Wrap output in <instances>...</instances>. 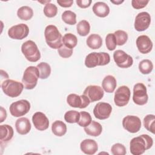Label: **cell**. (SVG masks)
<instances>
[{"instance_id":"obj_7","label":"cell","mask_w":155,"mask_h":155,"mask_svg":"<svg viewBox=\"0 0 155 155\" xmlns=\"http://www.w3.org/2000/svg\"><path fill=\"white\" fill-rule=\"evenodd\" d=\"M30 109V102L25 99L13 102L9 108L10 112L14 117H20L26 114Z\"/></svg>"},{"instance_id":"obj_18","label":"cell","mask_w":155,"mask_h":155,"mask_svg":"<svg viewBox=\"0 0 155 155\" xmlns=\"http://www.w3.org/2000/svg\"><path fill=\"white\" fill-rule=\"evenodd\" d=\"M136 45L138 50L142 54L148 53L153 48V42L147 35H140L137 37Z\"/></svg>"},{"instance_id":"obj_22","label":"cell","mask_w":155,"mask_h":155,"mask_svg":"<svg viewBox=\"0 0 155 155\" xmlns=\"http://www.w3.org/2000/svg\"><path fill=\"white\" fill-rule=\"evenodd\" d=\"M84 131L88 135L96 137L101 134L102 127L99 122L92 120L88 126L84 127Z\"/></svg>"},{"instance_id":"obj_33","label":"cell","mask_w":155,"mask_h":155,"mask_svg":"<svg viewBox=\"0 0 155 155\" xmlns=\"http://www.w3.org/2000/svg\"><path fill=\"white\" fill-rule=\"evenodd\" d=\"M62 21L68 25H74L76 23V15L70 10H66L62 14Z\"/></svg>"},{"instance_id":"obj_21","label":"cell","mask_w":155,"mask_h":155,"mask_svg":"<svg viewBox=\"0 0 155 155\" xmlns=\"http://www.w3.org/2000/svg\"><path fill=\"white\" fill-rule=\"evenodd\" d=\"M93 12L94 13L101 18H104L108 15L110 8L108 5L104 2H97L93 6Z\"/></svg>"},{"instance_id":"obj_34","label":"cell","mask_w":155,"mask_h":155,"mask_svg":"<svg viewBox=\"0 0 155 155\" xmlns=\"http://www.w3.org/2000/svg\"><path fill=\"white\" fill-rule=\"evenodd\" d=\"M80 118V113L75 110H70L67 111L64 115L65 120L70 124L77 123Z\"/></svg>"},{"instance_id":"obj_28","label":"cell","mask_w":155,"mask_h":155,"mask_svg":"<svg viewBox=\"0 0 155 155\" xmlns=\"http://www.w3.org/2000/svg\"><path fill=\"white\" fill-rule=\"evenodd\" d=\"M78 43L77 37L72 33H68L64 35L62 38V44L65 47L73 49Z\"/></svg>"},{"instance_id":"obj_12","label":"cell","mask_w":155,"mask_h":155,"mask_svg":"<svg viewBox=\"0 0 155 155\" xmlns=\"http://www.w3.org/2000/svg\"><path fill=\"white\" fill-rule=\"evenodd\" d=\"M122 126L128 132L135 133L140 130L141 128V121L137 116L128 115L123 119Z\"/></svg>"},{"instance_id":"obj_42","label":"cell","mask_w":155,"mask_h":155,"mask_svg":"<svg viewBox=\"0 0 155 155\" xmlns=\"http://www.w3.org/2000/svg\"><path fill=\"white\" fill-rule=\"evenodd\" d=\"M91 3V0H77L76 4L78 5L82 8H85L88 7Z\"/></svg>"},{"instance_id":"obj_3","label":"cell","mask_w":155,"mask_h":155,"mask_svg":"<svg viewBox=\"0 0 155 155\" xmlns=\"http://www.w3.org/2000/svg\"><path fill=\"white\" fill-rule=\"evenodd\" d=\"M110 61L108 53L105 52H93L88 54L85 59V65L87 68H94L98 65H105Z\"/></svg>"},{"instance_id":"obj_1","label":"cell","mask_w":155,"mask_h":155,"mask_svg":"<svg viewBox=\"0 0 155 155\" xmlns=\"http://www.w3.org/2000/svg\"><path fill=\"white\" fill-rule=\"evenodd\" d=\"M153 140L148 134H142L133 138L130 142V150L133 155H140L151 148Z\"/></svg>"},{"instance_id":"obj_35","label":"cell","mask_w":155,"mask_h":155,"mask_svg":"<svg viewBox=\"0 0 155 155\" xmlns=\"http://www.w3.org/2000/svg\"><path fill=\"white\" fill-rule=\"evenodd\" d=\"M91 121L92 119L89 113L84 111L80 112V118L79 121L77 122L79 126L85 127L88 126Z\"/></svg>"},{"instance_id":"obj_9","label":"cell","mask_w":155,"mask_h":155,"mask_svg":"<svg viewBox=\"0 0 155 155\" xmlns=\"http://www.w3.org/2000/svg\"><path fill=\"white\" fill-rule=\"evenodd\" d=\"M130 94V90L127 86L122 85L119 87L114 93V104L118 107H124L129 102Z\"/></svg>"},{"instance_id":"obj_38","label":"cell","mask_w":155,"mask_h":155,"mask_svg":"<svg viewBox=\"0 0 155 155\" xmlns=\"http://www.w3.org/2000/svg\"><path fill=\"white\" fill-rule=\"evenodd\" d=\"M105 43L107 48L110 50H114L116 47V41L114 33H108L105 38Z\"/></svg>"},{"instance_id":"obj_30","label":"cell","mask_w":155,"mask_h":155,"mask_svg":"<svg viewBox=\"0 0 155 155\" xmlns=\"http://www.w3.org/2000/svg\"><path fill=\"white\" fill-rule=\"evenodd\" d=\"M78 33L81 36H87L90 30V25L86 20H82L77 24Z\"/></svg>"},{"instance_id":"obj_24","label":"cell","mask_w":155,"mask_h":155,"mask_svg":"<svg viewBox=\"0 0 155 155\" xmlns=\"http://www.w3.org/2000/svg\"><path fill=\"white\" fill-rule=\"evenodd\" d=\"M0 139L2 142H7L10 140L14 134L13 128L7 124L0 125Z\"/></svg>"},{"instance_id":"obj_10","label":"cell","mask_w":155,"mask_h":155,"mask_svg":"<svg viewBox=\"0 0 155 155\" xmlns=\"http://www.w3.org/2000/svg\"><path fill=\"white\" fill-rule=\"evenodd\" d=\"M29 33V28L25 24H19L10 27L8 30V36L13 39L21 40L26 38Z\"/></svg>"},{"instance_id":"obj_26","label":"cell","mask_w":155,"mask_h":155,"mask_svg":"<svg viewBox=\"0 0 155 155\" xmlns=\"http://www.w3.org/2000/svg\"><path fill=\"white\" fill-rule=\"evenodd\" d=\"M51 131L54 135L61 137L66 133L67 126L62 121L56 120L52 124Z\"/></svg>"},{"instance_id":"obj_13","label":"cell","mask_w":155,"mask_h":155,"mask_svg":"<svg viewBox=\"0 0 155 155\" xmlns=\"http://www.w3.org/2000/svg\"><path fill=\"white\" fill-rule=\"evenodd\" d=\"M68 104L74 108H84L90 103L89 99L84 94L78 95L76 94H70L67 97Z\"/></svg>"},{"instance_id":"obj_41","label":"cell","mask_w":155,"mask_h":155,"mask_svg":"<svg viewBox=\"0 0 155 155\" xmlns=\"http://www.w3.org/2000/svg\"><path fill=\"white\" fill-rule=\"evenodd\" d=\"M149 2L148 0H132L131 4L134 8L140 9L145 7Z\"/></svg>"},{"instance_id":"obj_8","label":"cell","mask_w":155,"mask_h":155,"mask_svg":"<svg viewBox=\"0 0 155 155\" xmlns=\"http://www.w3.org/2000/svg\"><path fill=\"white\" fill-rule=\"evenodd\" d=\"M148 96L147 93L146 86L142 83H137L133 88V100L134 102L139 105H143L147 104Z\"/></svg>"},{"instance_id":"obj_27","label":"cell","mask_w":155,"mask_h":155,"mask_svg":"<svg viewBox=\"0 0 155 155\" xmlns=\"http://www.w3.org/2000/svg\"><path fill=\"white\" fill-rule=\"evenodd\" d=\"M17 16L21 20L28 21L33 17V11L32 8L28 6H22L18 10Z\"/></svg>"},{"instance_id":"obj_40","label":"cell","mask_w":155,"mask_h":155,"mask_svg":"<svg viewBox=\"0 0 155 155\" xmlns=\"http://www.w3.org/2000/svg\"><path fill=\"white\" fill-rule=\"evenodd\" d=\"M58 51L59 56L64 58H70L73 54V49L69 48L64 45H62L59 48H58Z\"/></svg>"},{"instance_id":"obj_36","label":"cell","mask_w":155,"mask_h":155,"mask_svg":"<svg viewBox=\"0 0 155 155\" xmlns=\"http://www.w3.org/2000/svg\"><path fill=\"white\" fill-rule=\"evenodd\" d=\"M58 8L54 4L47 3L44 8V13L48 18H53L57 15Z\"/></svg>"},{"instance_id":"obj_20","label":"cell","mask_w":155,"mask_h":155,"mask_svg":"<svg viewBox=\"0 0 155 155\" xmlns=\"http://www.w3.org/2000/svg\"><path fill=\"white\" fill-rule=\"evenodd\" d=\"M31 124L27 117H20L15 122V128L17 132L22 135L29 133L31 130Z\"/></svg>"},{"instance_id":"obj_17","label":"cell","mask_w":155,"mask_h":155,"mask_svg":"<svg viewBox=\"0 0 155 155\" xmlns=\"http://www.w3.org/2000/svg\"><path fill=\"white\" fill-rule=\"evenodd\" d=\"M32 122L35 127L39 130H47L49 126V120L45 114L42 112H36L32 116Z\"/></svg>"},{"instance_id":"obj_39","label":"cell","mask_w":155,"mask_h":155,"mask_svg":"<svg viewBox=\"0 0 155 155\" xmlns=\"http://www.w3.org/2000/svg\"><path fill=\"white\" fill-rule=\"evenodd\" d=\"M111 151L113 155H125L127 153L125 146L119 143L114 144L111 147Z\"/></svg>"},{"instance_id":"obj_5","label":"cell","mask_w":155,"mask_h":155,"mask_svg":"<svg viewBox=\"0 0 155 155\" xmlns=\"http://www.w3.org/2000/svg\"><path fill=\"white\" fill-rule=\"evenodd\" d=\"M21 51L25 58L30 62H35L41 58V53L36 43L31 40L24 42L21 46Z\"/></svg>"},{"instance_id":"obj_23","label":"cell","mask_w":155,"mask_h":155,"mask_svg":"<svg viewBox=\"0 0 155 155\" xmlns=\"http://www.w3.org/2000/svg\"><path fill=\"white\" fill-rule=\"evenodd\" d=\"M117 85L116 79L113 76L108 75L105 76L102 82V88L107 93H113Z\"/></svg>"},{"instance_id":"obj_29","label":"cell","mask_w":155,"mask_h":155,"mask_svg":"<svg viewBox=\"0 0 155 155\" xmlns=\"http://www.w3.org/2000/svg\"><path fill=\"white\" fill-rule=\"evenodd\" d=\"M36 67L38 68L39 71V78L42 79H45L48 78L51 73L50 65L46 62H41Z\"/></svg>"},{"instance_id":"obj_19","label":"cell","mask_w":155,"mask_h":155,"mask_svg":"<svg viewBox=\"0 0 155 155\" xmlns=\"http://www.w3.org/2000/svg\"><path fill=\"white\" fill-rule=\"evenodd\" d=\"M80 148L82 152L86 154H94L98 150L97 142L93 139H87L82 140L80 144Z\"/></svg>"},{"instance_id":"obj_11","label":"cell","mask_w":155,"mask_h":155,"mask_svg":"<svg viewBox=\"0 0 155 155\" xmlns=\"http://www.w3.org/2000/svg\"><path fill=\"white\" fill-rule=\"evenodd\" d=\"M113 59L116 65L123 68H128L133 64L132 57L121 50H117L114 52Z\"/></svg>"},{"instance_id":"obj_4","label":"cell","mask_w":155,"mask_h":155,"mask_svg":"<svg viewBox=\"0 0 155 155\" xmlns=\"http://www.w3.org/2000/svg\"><path fill=\"white\" fill-rule=\"evenodd\" d=\"M39 78L38 68L35 66H29L24 71L22 79L24 88L27 90L33 89L37 85Z\"/></svg>"},{"instance_id":"obj_44","label":"cell","mask_w":155,"mask_h":155,"mask_svg":"<svg viewBox=\"0 0 155 155\" xmlns=\"http://www.w3.org/2000/svg\"><path fill=\"white\" fill-rule=\"evenodd\" d=\"M1 119H0V122H4V120L6 119L7 117V112L6 110L2 107H1Z\"/></svg>"},{"instance_id":"obj_14","label":"cell","mask_w":155,"mask_h":155,"mask_svg":"<svg viewBox=\"0 0 155 155\" xmlns=\"http://www.w3.org/2000/svg\"><path fill=\"white\" fill-rule=\"evenodd\" d=\"M112 107L107 102H98L93 109V114L96 118L104 120L108 118L111 113Z\"/></svg>"},{"instance_id":"obj_15","label":"cell","mask_w":155,"mask_h":155,"mask_svg":"<svg viewBox=\"0 0 155 155\" xmlns=\"http://www.w3.org/2000/svg\"><path fill=\"white\" fill-rule=\"evenodd\" d=\"M151 23L150 15L146 12H142L137 15L134 20V28L138 31L147 29Z\"/></svg>"},{"instance_id":"obj_6","label":"cell","mask_w":155,"mask_h":155,"mask_svg":"<svg viewBox=\"0 0 155 155\" xmlns=\"http://www.w3.org/2000/svg\"><path fill=\"white\" fill-rule=\"evenodd\" d=\"M1 88L6 95L11 97H16L21 94L24 86L20 82L7 79L2 83Z\"/></svg>"},{"instance_id":"obj_16","label":"cell","mask_w":155,"mask_h":155,"mask_svg":"<svg viewBox=\"0 0 155 155\" xmlns=\"http://www.w3.org/2000/svg\"><path fill=\"white\" fill-rule=\"evenodd\" d=\"M83 94L89 99L90 102H93L101 100L104 96V92L100 86L88 85L84 90Z\"/></svg>"},{"instance_id":"obj_25","label":"cell","mask_w":155,"mask_h":155,"mask_svg":"<svg viewBox=\"0 0 155 155\" xmlns=\"http://www.w3.org/2000/svg\"><path fill=\"white\" fill-rule=\"evenodd\" d=\"M86 43L91 49H98L102 45V39L97 34H91L87 39Z\"/></svg>"},{"instance_id":"obj_37","label":"cell","mask_w":155,"mask_h":155,"mask_svg":"<svg viewBox=\"0 0 155 155\" xmlns=\"http://www.w3.org/2000/svg\"><path fill=\"white\" fill-rule=\"evenodd\" d=\"M115 36L116 44L118 45H123L128 40L127 33L123 30H117L114 33Z\"/></svg>"},{"instance_id":"obj_43","label":"cell","mask_w":155,"mask_h":155,"mask_svg":"<svg viewBox=\"0 0 155 155\" xmlns=\"http://www.w3.org/2000/svg\"><path fill=\"white\" fill-rule=\"evenodd\" d=\"M58 4L62 7H70L73 4V0H58Z\"/></svg>"},{"instance_id":"obj_31","label":"cell","mask_w":155,"mask_h":155,"mask_svg":"<svg viewBox=\"0 0 155 155\" xmlns=\"http://www.w3.org/2000/svg\"><path fill=\"white\" fill-rule=\"evenodd\" d=\"M145 128L153 134L155 133V116L154 114H148L143 118Z\"/></svg>"},{"instance_id":"obj_45","label":"cell","mask_w":155,"mask_h":155,"mask_svg":"<svg viewBox=\"0 0 155 155\" xmlns=\"http://www.w3.org/2000/svg\"><path fill=\"white\" fill-rule=\"evenodd\" d=\"M110 1H111V2H112V3L114 4L119 5V4H121V3H122L124 1H111V0Z\"/></svg>"},{"instance_id":"obj_32","label":"cell","mask_w":155,"mask_h":155,"mask_svg":"<svg viewBox=\"0 0 155 155\" xmlns=\"http://www.w3.org/2000/svg\"><path fill=\"white\" fill-rule=\"evenodd\" d=\"M153 69V64L149 59H143L139 64V70L141 73L148 74L150 73Z\"/></svg>"},{"instance_id":"obj_2","label":"cell","mask_w":155,"mask_h":155,"mask_svg":"<svg viewBox=\"0 0 155 155\" xmlns=\"http://www.w3.org/2000/svg\"><path fill=\"white\" fill-rule=\"evenodd\" d=\"M44 36L47 45L51 48L58 49L63 45L62 35L55 25H47L44 31Z\"/></svg>"}]
</instances>
